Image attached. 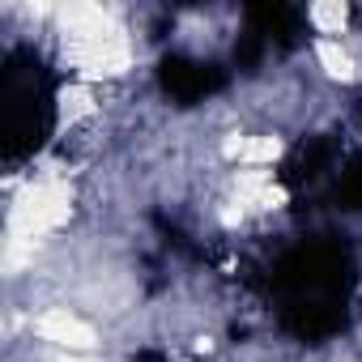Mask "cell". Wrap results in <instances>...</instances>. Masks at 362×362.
Wrapping results in <instances>:
<instances>
[{
    "mask_svg": "<svg viewBox=\"0 0 362 362\" xmlns=\"http://www.w3.org/2000/svg\"><path fill=\"white\" fill-rule=\"evenodd\" d=\"M35 332H39L43 341H52V345H60V349H73V354H86V349L98 345L94 324H86V320H81L77 311H69V307H47L43 315H35Z\"/></svg>",
    "mask_w": 362,
    "mask_h": 362,
    "instance_id": "6da1fadb",
    "label": "cell"
},
{
    "mask_svg": "<svg viewBox=\"0 0 362 362\" xmlns=\"http://www.w3.org/2000/svg\"><path fill=\"white\" fill-rule=\"evenodd\" d=\"M315 56H320V64H324L328 77H337V81H354V77H358V60H354L337 39H320V43H315Z\"/></svg>",
    "mask_w": 362,
    "mask_h": 362,
    "instance_id": "7a4b0ae2",
    "label": "cell"
},
{
    "mask_svg": "<svg viewBox=\"0 0 362 362\" xmlns=\"http://www.w3.org/2000/svg\"><path fill=\"white\" fill-rule=\"evenodd\" d=\"M311 26L324 35V39H332V35H341L345 30V22H349V9L345 5H311Z\"/></svg>",
    "mask_w": 362,
    "mask_h": 362,
    "instance_id": "3957f363",
    "label": "cell"
}]
</instances>
